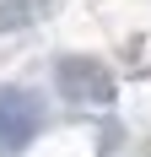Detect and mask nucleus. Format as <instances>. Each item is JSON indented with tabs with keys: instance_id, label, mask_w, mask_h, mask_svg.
<instances>
[{
	"instance_id": "obj_1",
	"label": "nucleus",
	"mask_w": 151,
	"mask_h": 157,
	"mask_svg": "<svg viewBox=\"0 0 151 157\" xmlns=\"http://www.w3.org/2000/svg\"><path fill=\"white\" fill-rule=\"evenodd\" d=\"M32 136H38V98L0 87V157H16Z\"/></svg>"
}]
</instances>
